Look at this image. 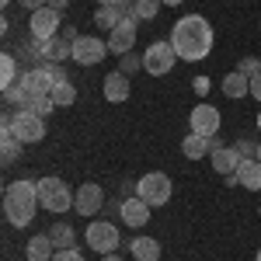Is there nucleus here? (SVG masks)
Masks as SVG:
<instances>
[{
  "instance_id": "f257e3e1",
  "label": "nucleus",
  "mask_w": 261,
  "mask_h": 261,
  "mask_svg": "<svg viewBox=\"0 0 261 261\" xmlns=\"http://www.w3.org/2000/svg\"><path fill=\"white\" fill-rule=\"evenodd\" d=\"M171 45H174V53H178V60H188V63H199L209 56V49H213V24L202 18V14H185V18L174 21V28H171Z\"/></svg>"
},
{
  "instance_id": "f03ea898",
  "label": "nucleus",
  "mask_w": 261,
  "mask_h": 261,
  "mask_svg": "<svg viewBox=\"0 0 261 261\" xmlns=\"http://www.w3.org/2000/svg\"><path fill=\"white\" fill-rule=\"evenodd\" d=\"M39 209V181H11L4 188V216L11 226H28Z\"/></svg>"
},
{
  "instance_id": "7ed1b4c3",
  "label": "nucleus",
  "mask_w": 261,
  "mask_h": 261,
  "mask_svg": "<svg viewBox=\"0 0 261 261\" xmlns=\"http://www.w3.org/2000/svg\"><path fill=\"white\" fill-rule=\"evenodd\" d=\"M73 202H77V195H73V188L63 178H42L39 181V205L42 209H49V213H70Z\"/></svg>"
},
{
  "instance_id": "20e7f679",
  "label": "nucleus",
  "mask_w": 261,
  "mask_h": 261,
  "mask_svg": "<svg viewBox=\"0 0 261 261\" xmlns=\"http://www.w3.org/2000/svg\"><path fill=\"white\" fill-rule=\"evenodd\" d=\"M171 192H174V188H171V178L161 174V171H150V174H143V178L136 181V195H140L150 209L171 202Z\"/></svg>"
},
{
  "instance_id": "39448f33",
  "label": "nucleus",
  "mask_w": 261,
  "mask_h": 261,
  "mask_svg": "<svg viewBox=\"0 0 261 261\" xmlns=\"http://www.w3.org/2000/svg\"><path fill=\"white\" fill-rule=\"evenodd\" d=\"M84 241H87V247L91 251H98V254H112V251H119V226L108 220H94L91 226H87V233H84Z\"/></svg>"
},
{
  "instance_id": "423d86ee",
  "label": "nucleus",
  "mask_w": 261,
  "mask_h": 261,
  "mask_svg": "<svg viewBox=\"0 0 261 261\" xmlns=\"http://www.w3.org/2000/svg\"><path fill=\"white\" fill-rule=\"evenodd\" d=\"M178 63V53H174V45L171 42H153L146 53H143V70L150 73V77H164V73H171V66Z\"/></svg>"
},
{
  "instance_id": "0eeeda50",
  "label": "nucleus",
  "mask_w": 261,
  "mask_h": 261,
  "mask_svg": "<svg viewBox=\"0 0 261 261\" xmlns=\"http://www.w3.org/2000/svg\"><path fill=\"white\" fill-rule=\"evenodd\" d=\"M28 32H32V39H42V42L56 39V35L63 32V14H60V11H53V7L45 4V7H39V11H32Z\"/></svg>"
},
{
  "instance_id": "6e6552de",
  "label": "nucleus",
  "mask_w": 261,
  "mask_h": 261,
  "mask_svg": "<svg viewBox=\"0 0 261 261\" xmlns=\"http://www.w3.org/2000/svg\"><path fill=\"white\" fill-rule=\"evenodd\" d=\"M11 133H14L24 146H32V143H39L42 136H45V122H42V115H35V112H14Z\"/></svg>"
},
{
  "instance_id": "1a4fd4ad",
  "label": "nucleus",
  "mask_w": 261,
  "mask_h": 261,
  "mask_svg": "<svg viewBox=\"0 0 261 261\" xmlns=\"http://www.w3.org/2000/svg\"><path fill=\"white\" fill-rule=\"evenodd\" d=\"M136 32H140V18L119 21V24L108 32V53H115V56L133 53V45H136Z\"/></svg>"
},
{
  "instance_id": "9d476101",
  "label": "nucleus",
  "mask_w": 261,
  "mask_h": 261,
  "mask_svg": "<svg viewBox=\"0 0 261 261\" xmlns=\"http://www.w3.org/2000/svg\"><path fill=\"white\" fill-rule=\"evenodd\" d=\"M188 125H192V133H199V136H220L223 115L216 112V105H195L192 115H188Z\"/></svg>"
},
{
  "instance_id": "9b49d317",
  "label": "nucleus",
  "mask_w": 261,
  "mask_h": 261,
  "mask_svg": "<svg viewBox=\"0 0 261 261\" xmlns=\"http://www.w3.org/2000/svg\"><path fill=\"white\" fill-rule=\"evenodd\" d=\"M105 53H108V42L98 39V35H81L73 42V60L81 66H98L105 60Z\"/></svg>"
},
{
  "instance_id": "f8f14e48",
  "label": "nucleus",
  "mask_w": 261,
  "mask_h": 261,
  "mask_svg": "<svg viewBox=\"0 0 261 261\" xmlns=\"http://www.w3.org/2000/svg\"><path fill=\"white\" fill-rule=\"evenodd\" d=\"M73 209H77V216H98L101 209H105V188L94 185V181H87L77 188V202H73Z\"/></svg>"
},
{
  "instance_id": "ddd939ff",
  "label": "nucleus",
  "mask_w": 261,
  "mask_h": 261,
  "mask_svg": "<svg viewBox=\"0 0 261 261\" xmlns=\"http://www.w3.org/2000/svg\"><path fill=\"white\" fill-rule=\"evenodd\" d=\"M119 220L129 226V230H143L146 223H150V205L140 199V195H133V199H122L119 202Z\"/></svg>"
},
{
  "instance_id": "4468645a",
  "label": "nucleus",
  "mask_w": 261,
  "mask_h": 261,
  "mask_svg": "<svg viewBox=\"0 0 261 261\" xmlns=\"http://www.w3.org/2000/svg\"><path fill=\"white\" fill-rule=\"evenodd\" d=\"M133 94V87H129V77L115 70V73H108L105 77V101H112V105H122V101Z\"/></svg>"
},
{
  "instance_id": "2eb2a0df",
  "label": "nucleus",
  "mask_w": 261,
  "mask_h": 261,
  "mask_svg": "<svg viewBox=\"0 0 261 261\" xmlns=\"http://www.w3.org/2000/svg\"><path fill=\"white\" fill-rule=\"evenodd\" d=\"M24 258L28 261H53L56 258V244L49 241V233H35L24 244Z\"/></svg>"
},
{
  "instance_id": "dca6fc26",
  "label": "nucleus",
  "mask_w": 261,
  "mask_h": 261,
  "mask_svg": "<svg viewBox=\"0 0 261 261\" xmlns=\"http://www.w3.org/2000/svg\"><path fill=\"white\" fill-rule=\"evenodd\" d=\"M213 157V167H216V174H223V178H230V174H237V167L244 164V157L233 150V146H223V150H216V153H209Z\"/></svg>"
},
{
  "instance_id": "f3484780",
  "label": "nucleus",
  "mask_w": 261,
  "mask_h": 261,
  "mask_svg": "<svg viewBox=\"0 0 261 261\" xmlns=\"http://www.w3.org/2000/svg\"><path fill=\"white\" fill-rule=\"evenodd\" d=\"M125 247L136 261H161V241H153V237H133Z\"/></svg>"
},
{
  "instance_id": "a211bd4d",
  "label": "nucleus",
  "mask_w": 261,
  "mask_h": 261,
  "mask_svg": "<svg viewBox=\"0 0 261 261\" xmlns=\"http://www.w3.org/2000/svg\"><path fill=\"white\" fill-rule=\"evenodd\" d=\"M21 84H24L32 94H49V91H53V77H49L45 66H32V70H24V73H21Z\"/></svg>"
},
{
  "instance_id": "6ab92c4d",
  "label": "nucleus",
  "mask_w": 261,
  "mask_h": 261,
  "mask_svg": "<svg viewBox=\"0 0 261 261\" xmlns=\"http://www.w3.org/2000/svg\"><path fill=\"white\" fill-rule=\"evenodd\" d=\"M237 185L247 188V192H261V161L258 157L254 161H244L237 167Z\"/></svg>"
},
{
  "instance_id": "aec40b11",
  "label": "nucleus",
  "mask_w": 261,
  "mask_h": 261,
  "mask_svg": "<svg viewBox=\"0 0 261 261\" xmlns=\"http://www.w3.org/2000/svg\"><path fill=\"white\" fill-rule=\"evenodd\" d=\"M45 233H49V241L56 244V251H66V247H73V244H77V233H73V226H70L66 220H56Z\"/></svg>"
},
{
  "instance_id": "412c9836",
  "label": "nucleus",
  "mask_w": 261,
  "mask_h": 261,
  "mask_svg": "<svg viewBox=\"0 0 261 261\" xmlns=\"http://www.w3.org/2000/svg\"><path fill=\"white\" fill-rule=\"evenodd\" d=\"M223 94L226 98H244V94H251V77H244L241 70H233V73H226L223 77Z\"/></svg>"
},
{
  "instance_id": "4be33fe9",
  "label": "nucleus",
  "mask_w": 261,
  "mask_h": 261,
  "mask_svg": "<svg viewBox=\"0 0 261 261\" xmlns=\"http://www.w3.org/2000/svg\"><path fill=\"white\" fill-rule=\"evenodd\" d=\"M21 146H24V143H21L11 129H4V133H0V157H4V161H0V164H4V167H11V164L21 157Z\"/></svg>"
},
{
  "instance_id": "5701e85b",
  "label": "nucleus",
  "mask_w": 261,
  "mask_h": 261,
  "mask_svg": "<svg viewBox=\"0 0 261 261\" xmlns=\"http://www.w3.org/2000/svg\"><path fill=\"white\" fill-rule=\"evenodd\" d=\"M45 60L49 63H63V60H73V42L56 35V39L45 42Z\"/></svg>"
},
{
  "instance_id": "b1692460",
  "label": "nucleus",
  "mask_w": 261,
  "mask_h": 261,
  "mask_svg": "<svg viewBox=\"0 0 261 261\" xmlns=\"http://www.w3.org/2000/svg\"><path fill=\"white\" fill-rule=\"evenodd\" d=\"M209 140H213V136H199V133H188V136H185V143H181L185 157H188V161L209 157Z\"/></svg>"
},
{
  "instance_id": "393cba45",
  "label": "nucleus",
  "mask_w": 261,
  "mask_h": 261,
  "mask_svg": "<svg viewBox=\"0 0 261 261\" xmlns=\"http://www.w3.org/2000/svg\"><path fill=\"white\" fill-rule=\"evenodd\" d=\"M21 60L28 63V70H32V66H45V42L42 39H32V42H24V45H21Z\"/></svg>"
},
{
  "instance_id": "a878e982",
  "label": "nucleus",
  "mask_w": 261,
  "mask_h": 261,
  "mask_svg": "<svg viewBox=\"0 0 261 261\" xmlns=\"http://www.w3.org/2000/svg\"><path fill=\"white\" fill-rule=\"evenodd\" d=\"M32 98H35V94H32L21 81L14 84V87H7V91H4V105H11V108H18V112H21V108H28Z\"/></svg>"
},
{
  "instance_id": "bb28decb",
  "label": "nucleus",
  "mask_w": 261,
  "mask_h": 261,
  "mask_svg": "<svg viewBox=\"0 0 261 261\" xmlns=\"http://www.w3.org/2000/svg\"><path fill=\"white\" fill-rule=\"evenodd\" d=\"M18 81H21V73H18V60H14L11 53H4V56H0V87L7 91V87H14Z\"/></svg>"
},
{
  "instance_id": "cd10ccee",
  "label": "nucleus",
  "mask_w": 261,
  "mask_h": 261,
  "mask_svg": "<svg viewBox=\"0 0 261 261\" xmlns=\"http://www.w3.org/2000/svg\"><path fill=\"white\" fill-rule=\"evenodd\" d=\"M49 98H53L56 108H66V105H73V101H77V87H73L70 81H60V84H53Z\"/></svg>"
},
{
  "instance_id": "c85d7f7f",
  "label": "nucleus",
  "mask_w": 261,
  "mask_h": 261,
  "mask_svg": "<svg viewBox=\"0 0 261 261\" xmlns=\"http://www.w3.org/2000/svg\"><path fill=\"white\" fill-rule=\"evenodd\" d=\"M119 21H122V11H119V7H98V11H94V24H98V28H105V32H112Z\"/></svg>"
},
{
  "instance_id": "c756f323",
  "label": "nucleus",
  "mask_w": 261,
  "mask_h": 261,
  "mask_svg": "<svg viewBox=\"0 0 261 261\" xmlns=\"http://www.w3.org/2000/svg\"><path fill=\"white\" fill-rule=\"evenodd\" d=\"M161 14V0H136V18L140 21H153Z\"/></svg>"
},
{
  "instance_id": "7c9ffc66",
  "label": "nucleus",
  "mask_w": 261,
  "mask_h": 261,
  "mask_svg": "<svg viewBox=\"0 0 261 261\" xmlns=\"http://www.w3.org/2000/svg\"><path fill=\"white\" fill-rule=\"evenodd\" d=\"M53 108H56V105H53V98H49V94H35V98H32V105H28V108H21V112H35V115H42V119H45Z\"/></svg>"
},
{
  "instance_id": "2f4dec72",
  "label": "nucleus",
  "mask_w": 261,
  "mask_h": 261,
  "mask_svg": "<svg viewBox=\"0 0 261 261\" xmlns=\"http://www.w3.org/2000/svg\"><path fill=\"white\" fill-rule=\"evenodd\" d=\"M258 143L261 140H247V136H241V140L233 143V150L241 153L244 161H254V157H258Z\"/></svg>"
},
{
  "instance_id": "473e14b6",
  "label": "nucleus",
  "mask_w": 261,
  "mask_h": 261,
  "mask_svg": "<svg viewBox=\"0 0 261 261\" xmlns=\"http://www.w3.org/2000/svg\"><path fill=\"white\" fill-rule=\"evenodd\" d=\"M119 70L125 73V77H133L136 70H143V56H136V53H125V56H119Z\"/></svg>"
},
{
  "instance_id": "72a5a7b5",
  "label": "nucleus",
  "mask_w": 261,
  "mask_h": 261,
  "mask_svg": "<svg viewBox=\"0 0 261 261\" xmlns=\"http://www.w3.org/2000/svg\"><path fill=\"white\" fill-rule=\"evenodd\" d=\"M237 70H241L244 77H251V81H254V77L261 73V60H258V56H244V60L237 63Z\"/></svg>"
},
{
  "instance_id": "f704fd0d",
  "label": "nucleus",
  "mask_w": 261,
  "mask_h": 261,
  "mask_svg": "<svg viewBox=\"0 0 261 261\" xmlns=\"http://www.w3.org/2000/svg\"><path fill=\"white\" fill-rule=\"evenodd\" d=\"M53 261H84V254L77 247H66V251H56V258Z\"/></svg>"
},
{
  "instance_id": "c9c22d12",
  "label": "nucleus",
  "mask_w": 261,
  "mask_h": 261,
  "mask_svg": "<svg viewBox=\"0 0 261 261\" xmlns=\"http://www.w3.org/2000/svg\"><path fill=\"white\" fill-rule=\"evenodd\" d=\"M63 39H70V42H77L81 39V35H77V28H73V24H63V32H60Z\"/></svg>"
},
{
  "instance_id": "e433bc0d",
  "label": "nucleus",
  "mask_w": 261,
  "mask_h": 261,
  "mask_svg": "<svg viewBox=\"0 0 261 261\" xmlns=\"http://www.w3.org/2000/svg\"><path fill=\"white\" fill-rule=\"evenodd\" d=\"M21 7H28V11H39V7H45L49 0H18Z\"/></svg>"
},
{
  "instance_id": "4c0bfd02",
  "label": "nucleus",
  "mask_w": 261,
  "mask_h": 261,
  "mask_svg": "<svg viewBox=\"0 0 261 261\" xmlns=\"http://www.w3.org/2000/svg\"><path fill=\"white\" fill-rule=\"evenodd\" d=\"M251 98H254V101H261V73L254 77V81H251Z\"/></svg>"
},
{
  "instance_id": "58836bf2",
  "label": "nucleus",
  "mask_w": 261,
  "mask_h": 261,
  "mask_svg": "<svg viewBox=\"0 0 261 261\" xmlns=\"http://www.w3.org/2000/svg\"><path fill=\"white\" fill-rule=\"evenodd\" d=\"M209 91V77H195V94H205Z\"/></svg>"
},
{
  "instance_id": "ea45409f",
  "label": "nucleus",
  "mask_w": 261,
  "mask_h": 261,
  "mask_svg": "<svg viewBox=\"0 0 261 261\" xmlns=\"http://www.w3.org/2000/svg\"><path fill=\"white\" fill-rule=\"evenodd\" d=\"M49 7H53V11H60V14H63V11L70 7V0H49Z\"/></svg>"
},
{
  "instance_id": "a19ab883",
  "label": "nucleus",
  "mask_w": 261,
  "mask_h": 261,
  "mask_svg": "<svg viewBox=\"0 0 261 261\" xmlns=\"http://www.w3.org/2000/svg\"><path fill=\"white\" fill-rule=\"evenodd\" d=\"M223 146H226V143H223L220 136H213V140H209V153H216V150H223Z\"/></svg>"
},
{
  "instance_id": "79ce46f5",
  "label": "nucleus",
  "mask_w": 261,
  "mask_h": 261,
  "mask_svg": "<svg viewBox=\"0 0 261 261\" xmlns=\"http://www.w3.org/2000/svg\"><path fill=\"white\" fill-rule=\"evenodd\" d=\"M101 261H122V258L115 254V251H112V254H101Z\"/></svg>"
},
{
  "instance_id": "37998d69",
  "label": "nucleus",
  "mask_w": 261,
  "mask_h": 261,
  "mask_svg": "<svg viewBox=\"0 0 261 261\" xmlns=\"http://www.w3.org/2000/svg\"><path fill=\"white\" fill-rule=\"evenodd\" d=\"M101 7H115V4H122V0H98Z\"/></svg>"
},
{
  "instance_id": "c03bdc74",
  "label": "nucleus",
  "mask_w": 261,
  "mask_h": 261,
  "mask_svg": "<svg viewBox=\"0 0 261 261\" xmlns=\"http://www.w3.org/2000/svg\"><path fill=\"white\" fill-rule=\"evenodd\" d=\"M161 4H167V7H178V4H185V0H161Z\"/></svg>"
},
{
  "instance_id": "a18cd8bd",
  "label": "nucleus",
  "mask_w": 261,
  "mask_h": 261,
  "mask_svg": "<svg viewBox=\"0 0 261 261\" xmlns=\"http://www.w3.org/2000/svg\"><path fill=\"white\" fill-rule=\"evenodd\" d=\"M258 161H261V143H258Z\"/></svg>"
},
{
  "instance_id": "49530a36",
  "label": "nucleus",
  "mask_w": 261,
  "mask_h": 261,
  "mask_svg": "<svg viewBox=\"0 0 261 261\" xmlns=\"http://www.w3.org/2000/svg\"><path fill=\"white\" fill-rule=\"evenodd\" d=\"M258 129H261V112H258Z\"/></svg>"
},
{
  "instance_id": "de8ad7c7",
  "label": "nucleus",
  "mask_w": 261,
  "mask_h": 261,
  "mask_svg": "<svg viewBox=\"0 0 261 261\" xmlns=\"http://www.w3.org/2000/svg\"><path fill=\"white\" fill-rule=\"evenodd\" d=\"M258 216H261V205H258Z\"/></svg>"
},
{
  "instance_id": "09e8293b",
  "label": "nucleus",
  "mask_w": 261,
  "mask_h": 261,
  "mask_svg": "<svg viewBox=\"0 0 261 261\" xmlns=\"http://www.w3.org/2000/svg\"><path fill=\"white\" fill-rule=\"evenodd\" d=\"M258 261H261V251H258Z\"/></svg>"
}]
</instances>
